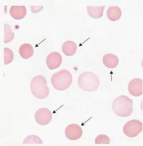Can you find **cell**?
I'll use <instances>...</instances> for the list:
<instances>
[{
    "instance_id": "6da1fadb",
    "label": "cell",
    "mask_w": 143,
    "mask_h": 146,
    "mask_svg": "<svg viewBox=\"0 0 143 146\" xmlns=\"http://www.w3.org/2000/svg\"><path fill=\"white\" fill-rule=\"evenodd\" d=\"M112 109L114 113L119 117L130 116L133 113V100L125 95L118 96L113 100Z\"/></svg>"
},
{
    "instance_id": "7a4b0ae2",
    "label": "cell",
    "mask_w": 143,
    "mask_h": 146,
    "mask_svg": "<svg viewBox=\"0 0 143 146\" xmlns=\"http://www.w3.org/2000/svg\"><path fill=\"white\" fill-rule=\"evenodd\" d=\"M30 90L32 94L37 99H45L50 94V90L47 86V80L44 76L38 75L31 79Z\"/></svg>"
},
{
    "instance_id": "3957f363",
    "label": "cell",
    "mask_w": 143,
    "mask_h": 146,
    "mask_svg": "<svg viewBox=\"0 0 143 146\" xmlns=\"http://www.w3.org/2000/svg\"><path fill=\"white\" fill-rule=\"evenodd\" d=\"M78 84L82 90L91 92L98 89L100 80L98 77L94 72H85L79 76Z\"/></svg>"
},
{
    "instance_id": "277c9868",
    "label": "cell",
    "mask_w": 143,
    "mask_h": 146,
    "mask_svg": "<svg viewBox=\"0 0 143 146\" xmlns=\"http://www.w3.org/2000/svg\"><path fill=\"white\" fill-rule=\"evenodd\" d=\"M51 82L54 89L60 91H63L68 89L71 86L73 77L69 70H62L52 75Z\"/></svg>"
},
{
    "instance_id": "5b68a950",
    "label": "cell",
    "mask_w": 143,
    "mask_h": 146,
    "mask_svg": "<svg viewBox=\"0 0 143 146\" xmlns=\"http://www.w3.org/2000/svg\"><path fill=\"white\" fill-rule=\"evenodd\" d=\"M143 130V123L137 119H133L127 122L123 127V131L125 135L130 137H136Z\"/></svg>"
},
{
    "instance_id": "8992f818",
    "label": "cell",
    "mask_w": 143,
    "mask_h": 146,
    "mask_svg": "<svg viewBox=\"0 0 143 146\" xmlns=\"http://www.w3.org/2000/svg\"><path fill=\"white\" fill-rule=\"evenodd\" d=\"M52 117L53 115L51 111L45 108L38 109L35 114L36 121L41 126L49 124L51 121Z\"/></svg>"
},
{
    "instance_id": "52a82bcc",
    "label": "cell",
    "mask_w": 143,
    "mask_h": 146,
    "mask_svg": "<svg viewBox=\"0 0 143 146\" xmlns=\"http://www.w3.org/2000/svg\"><path fill=\"white\" fill-rule=\"evenodd\" d=\"M83 133V129L79 125L76 124L69 125L65 129L66 137L70 140L79 139L81 137Z\"/></svg>"
},
{
    "instance_id": "ba28073f",
    "label": "cell",
    "mask_w": 143,
    "mask_h": 146,
    "mask_svg": "<svg viewBox=\"0 0 143 146\" xmlns=\"http://www.w3.org/2000/svg\"><path fill=\"white\" fill-rule=\"evenodd\" d=\"M128 90L130 94L134 97H139L143 94V80L134 78L128 84Z\"/></svg>"
},
{
    "instance_id": "9c48e42d",
    "label": "cell",
    "mask_w": 143,
    "mask_h": 146,
    "mask_svg": "<svg viewBox=\"0 0 143 146\" xmlns=\"http://www.w3.org/2000/svg\"><path fill=\"white\" fill-rule=\"evenodd\" d=\"M62 62V56L58 52H53L50 53L46 59L47 67L50 70H53L59 67Z\"/></svg>"
},
{
    "instance_id": "30bf717a",
    "label": "cell",
    "mask_w": 143,
    "mask_h": 146,
    "mask_svg": "<svg viewBox=\"0 0 143 146\" xmlns=\"http://www.w3.org/2000/svg\"><path fill=\"white\" fill-rule=\"evenodd\" d=\"M9 13L13 19L20 20L25 17L27 10L25 6H11Z\"/></svg>"
},
{
    "instance_id": "8fae6325",
    "label": "cell",
    "mask_w": 143,
    "mask_h": 146,
    "mask_svg": "<svg viewBox=\"0 0 143 146\" xmlns=\"http://www.w3.org/2000/svg\"><path fill=\"white\" fill-rule=\"evenodd\" d=\"M119 59L117 56L112 53H107L103 58V62L106 67L114 69L118 65Z\"/></svg>"
},
{
    "instance_id": "7c38bea8",
    "label": "cell",
    "mask_w": 143,
    "mask_h": 146,
    "mask_svg": "<svg viewBox=\"0 0 143 146\" xmlns=\"http://www.w3.org/2000/svg\"><path fill=\"white\" fill-rule=\"evenodd\" d=\"M77 45L72 40H68L64 42L61 46V50L65 55L72 56L74 55L77 51Z\"/></svg>"
},
{
    "instance_id": "4fadbf2b",
    "label": "cell",
    "mask_w": 143,
    "mask_h": 146,
    "mask_svg": "<svg viewBox=\"0 0 143 146\" xmlns=\"http://www.w3.org/2000/svg\"><path fill=\"white\" fill-rule=\"evenodd\" d=\"M19 52L22 58L27 60L33 56L34 54V50L31 44L29 43H24L20 46Z\"/></svg>"
},
{
    "instance_id": "5bb4252c",
    "label": "cell",
    "mask_w": 143,
    "mask_h": 146,
    "mask_svg": "<svg viewBox=\"0 0 143 146\" xmlns=\"http://www.w3.org/2000/svg\"><path fill=\"white\" fill-rule=\"evenodd\" d=\"M104 6H87V13L92 18L99 19L104 15Z\"/></svg>"
},
{
    "instance_id": "9a60e30c",
    "label": "cell",
    "mask_w": 143,
    "mask_h": 146,
    "mask_svg": "<svg viewBox=\"0 0 143 146\" xmlns=\"http://www.w3.org/2000/svg\"><path fill=\"white\" fill-rule=\"evenodd\" d=\"M121 16V9L118 6H110L107 10V18L111 21H117L120 19Z\"/></svg>"
},
{
    "instance_id": "2e32d148",
    "label": "cell",
    "mask_w": 143,
    "mask_h": 146,
    "mask_svg": "<svg viewBox=\"0 0 143 146\" xmlns=\"http://www.w3.org/2000/svg\"><path fill=\"white\" fill-rule=\"evenodd\" d=\"M14 38V33L13 31L11 26L4 24V43H8L11 42Z\"/></svg>"
},
{
    "instance_id": "e0dca14e",
    "label": "cell",
    "mask_w": 143,
    "mask_h": 146,
    "mask_svg": "<svg viewBox=\"0 0 143 146\" xmlns=\"http://www.w3.org/2000/svg\"><path fill=\"white\" fill-rule=\"evenodd\" d=\"M14 59L13 51L8 48H4V64L8 65L11 63Z\"/></svg>"
},
{
    "instance_id": "ac0fdd59",
    "label": "cell",
    "mask_w": 143,
    "mask_h": 146,
    "mask_svg": "<svg viewBox=\"0 0 143 146\" xmlns=\"http://www.w3.org/2000/svg\"><path fill=\"white\" fill-rule=\"evenodd\" d=\"M23 144H43V142L39 136L36 135H30L24 139Z\"/></svg>"
},
{
    "instance_id": "d6986e66",
    "label": "cell",
    "mask_w": 143,
    "mask_h": 146,
    "mask_svg": "<svg viewBox=\"0 0 143 146\" xmlns=\"http://www.w3.org/2000/svg\"><path fill=\"white\" fill-rule=\"evenodd\" d=\"M94 143L96 144H110V137L105 134L99 135L96 137Z\"/></svg>"
}]
</instances>
